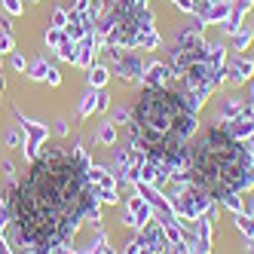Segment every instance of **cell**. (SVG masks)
I'll return each instance as SVG.
<instances>
[{"mask_svg": "<svg viewBox=\"0 0 254 254\" xmlns=\"http://www.w3.org/2000/svg\"><path fill=\"white\" fill-rule=\"evenodd\" d=\"M98 184L83 150L52 147L40 153L6 199L15 245L28 254H52L98 214Z\"/></svg>", "mask_w": 254, "mask_h": 254, "instance_id": "obj_1", "label": "cell"}, {"mask_svg": "<svg viewBox=\"0 0 254 254\" xmlns=\"http://www.w3.org/2000/svg\"><path fill=\"white\" fill-rule=\"evenodd\" d=\"M193 104L181 89L172 86H144L132 107L129 135L132 150L144 153L156 169V184L169 178H184L187 153L199 129Z\"/></svg>", "mask_w": 254, "mask_h": 254, "instance_id": "obj_2", "label": "cell"}, {"mask_svg": "<svg viewBox=\"0 0 254 254\" xmlns=\"http://www.w3.org/2000/svg\"><path fill=\"white\" fill-rule=\"evenodd\" d=\"M184 178L211 202H224L227 196L254 187V153L221 123L190 144Z\"/></svg>", "mask_w": 254, "mask_h": 254, "instance_id": "obj_3", "label": "cell"}, {"mask_svg": "<svg viewBox=\"0 0 254 254\" xmlns=\"http://www.w3.org/2000/svg\"><path fill=\"white\" fill-rule=\"evenodd\" d=\"M129 217L135 221V227H144L147 221H153V208H150V202L144 196H135L132 202H129Z\"/></svg>", "mask_w": 254, "mask_h": 254, "instance_id": "obj_4", "label": "cell"}, {"mask_svg": "<svg viewBox=\"0 0 254 254\" xmlns=\"http://www.w3.org/2000/svg\"><path fill=\"white\" fill-rule=\"evenodd\" d=\"M169 80H172V70L166 64H153L147 70V86H169Z\"/></svg>", "mask_w": 254, "mask_h": 254, "instance_id": "obj_5", "label": "cell"}, {"mask_svg": "<svg viewBox=\"0 0 254 254\" xmlns=\"http://www.w3.org/2000/svg\"><path fill=\"white\" fill-rule=\"evenodd\" d=\"M117 70H120V77H126V80H138L141 77V62L138 59H126V62L117 64Z\"/></svg>", "mask_w": 254, "mask_h": 254, "instance_id": "obj_6", "label": "cell"}, {"mask_svg": "<svg viewBox=\"0 0 254 254\" xmlns=\"http://www.w3.org/2000/svg\"><path fill=\"white\" fill-rule=\"evenodd\" d=\"M251 70H254V64H251L248 59H239V62L233 64V80H236V83H245V80L251 77Z\"/></svg>", "mask_w": 254, "mask_h": 254, "instance_id": "obj_7", "label": "cell"}, {"mask_svg": "<svg viewBox=\"0 0 254 254\" xmlns=\"http://www.w3.org/2000/svg\"><path fill=\"white\" fill-rule=\"evenodd\" d=\"M98 138H101V144H114V141H117V126H114V123H107L104 129L98 132Z\"/></svg>", "mask_w": 254, "mask_h": 254, "instance_id": "obj_8", "label": "cell"}, {"mask_svg": "<svg viewBox=\"0 0 254 254\" xmlns=\"http://www.w3.org/2000/svg\"><path fill=\"white\" fill-rule=\"evenodd\" d=\"M239 230H242V233H248V236H254V217L239 214Z\"/></svg>", "mask_w": 254, "mask_h": 254, "instance_id": "obj_9", "label": "cell"}, {"mask_svg": "<svg viewBox=\"0 0 254 254\" xmlns=\"http://www.w3.org/2000/svg\"><path fill=\"white\" fill-rule=\"evenodd\" d=\"M104 80H107V70L104 67H95L92 70V86H104Z\"/></svg>", "mask_w": 254, "mask_h": 254, "instance_id": "obj_10", "label": "cell"}, {"mask_svg": "<svg viewBox=\"0 0 254 254\" xmlns=\"http://www.w3.org/2000/svg\"><path fill=\"white\" fill-rule=\"evenodd\" d=\"M126 254H141V242H138V239H132L129 245H126Z\"/></svg>", "mask_w": 254, "mask_h": 254, "instance_id": "obj_11", "label": "cell"}, {"mask_svg": "<svg viewBox=\"0 0 254 254\" xmlns=\"http://www.w3.org/2000/svg\"><path fill=\"white\" fill-rule=\"evenodd\" d=\"M178 6H181V9H193V3H190V0H178Z\"/></svg>", "mask_w": 254, "mask_h": 254, "instance_id": "obj_12", "label": "cell"}, {"mask_svg": "<svg viewBox=\"0 0 254 254\" xmlns=\"http://www.w3.org/2000/svg\"><path fill=\"white\" fill-rule=\"evenodd\" d=\"M248 150H251V153H254V135H251V138H248Z\"/></svg>", "mask_w": 254, "mask_h": 254, "instance_id": "obj_13", "label": "cell"}, {"mask_svg": "<svg viewBox=\"0 0 254 254\" xmlns=\"http://www.w3.org/2000/svg\"><path fill=\"white\" fill-rule=\"evenodd\" d=\"M248 114H251V117H254V104H251V107H248Z\"/></svg>", "mask_w": 254, "mask_h": 254, "instance_id": "obj_14", "label": "cell"}, {"mask_svg": "<svg viewBox=\"0 0 254 254\" xmlns=\"http://www.w3.org/2000/svg\"><path fill=\"white\" fill-rule=\"evenodd\" d=\"M251 254H254V245H251Z\"/></svg>", "mask_w": 254, "mask_h": 254, "instance_id": "obj_15", "label": "cell"}]
</instances>
